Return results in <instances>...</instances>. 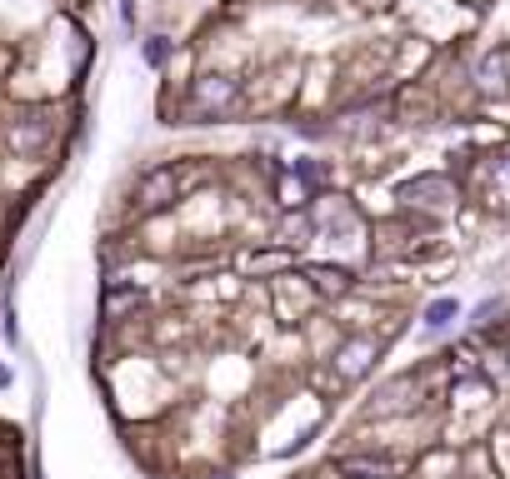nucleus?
Returning <instances> with one entry per match:
<instances>
[{"label":"nucleus","mask_w":510,"mask_h":479,"mask_svg":"<svg viewBox=\"0 0 510 479\" xmlns=\"http://www.w3.org/2000/svg\"><path fill=\"white\" fill-rule=\"evenodd\" d=\"M456 319H460V299L456 295H440V299L425 305L421 325H425V330H445V325H456Z\"/></svg>","instance_id":"obj_4"},{"label":"nucleus","mask_w":510,"mask_h":479,"mask_svg":"<svg viewBox=\"0 0 510 479\" xmlns=\"http://www.w3.org/2000/svg\"><path fill=\"white\" fill-rule=\"evenodd\" d=\"M120 21L135 25V0H120Z\"/></svg>","instance_id":"obj_8"},{"label":"nucleus","mask_w":510,"mask_h":479,"mask_svg":"<svg viewBox=\"0 0 510 479\" xmlns=\"http://www.w3.org/2000/svg\"><path fill=\"white\" fill-rule=\"evenodd\" d=\"M311 280H315L320 290H346V285H350L346 270H330V265H311Z\"/></svg>","instance_id":"obj_6"},{"label":"nucleus","mask_w":510,"mask_h":479,"mask_svg":"<svg viewBox=\"0 0 510 479\" xmlns=\"http://www.w3.org/2000/svg\"><path fill=\"white\" fill-rule=\"evenodd\" d=\"M5 384H11V364H0V390H5Z\"/></svg>","instance_id":"obj_9"},{"label":"nucleus","mask_w":510,"mask_h":479,"mask_svg":"<svg viewBox=\"0 0 510 479\" xmlns=\"http://www.w3.org/2000/svg\"><path fill=\"white\" fill-rule=\"evenodd\" d=\"M185 106L200 120L230 115V110L240 106V80H230V75H200V80H190V90H185Z\"/></svg>","instance_id":"obj_1"},{"label":"nucleus","mask_w":510,"mask_h":479,"mask_svg":"<svg viewBox=\"0 0 510 479\" xmlns=\"http://www.w3.org/2000/svg\"><path fill=\"white\" fill-rule=\"evenodd\" d=\"M141 55H145V65H151V70H165V60L175 55V41H171V35H151V41L141 45Z\"/></svg>","instance_id":"obj_5"},{"label":"nucleus","mask_w":510,"mask_h":479,"mask_svg":"<svg viewBox=\"0 0 510 479\" xmlns=\"http://www.w3.org/2000/svg\"><path fill=\"white\" fill-rule=\"evenodd\" d=\"M496 185L510 195V155H500L496 165H490V190H496Z\"/></svg>","instance_id":"obj_7"},{"label":"nucleus","mask_w":510,"mask_h":479,"mask_svg":"<svg viewBox=\"0 0 510 479\" xmlns=\"http://www.w3.org/2000/svg\"><path fill=\"white\" fill-rule=\"evenodd\" d=\"M376 360H380V340H370V335H350V340L340 345L336 355H330V364H336V380H360V374H366Z\"/></svg>","instance_id":"obj_2"},{"label":"nucleus","mask_w":510,"mask_h":479,"mask_svg":"<svg viewBox=\"0 0 510 479\" xmlns=\"http://www.w3.org/2000/svg\"><path fill=\"white\" fill-rule=\"evenodd\" d=\"M175 200V170L165 165V170H151L141 180V190H135V205L141 210H165V205Z\"/></svg>","instance_id":"obj_3"}]
</instances>
